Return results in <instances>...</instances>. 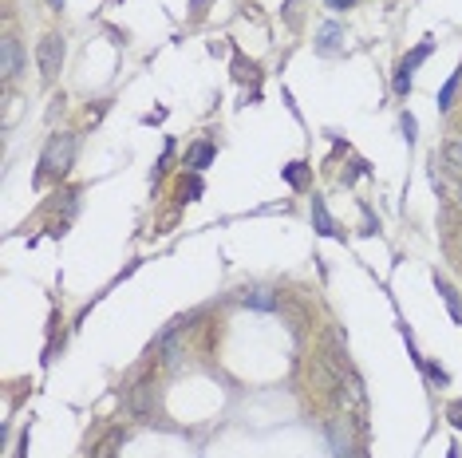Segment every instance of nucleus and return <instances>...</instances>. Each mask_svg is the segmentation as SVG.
Returning <instances> with one entry per match:
<instances>
[{"instance_id": "39448f33", "label": "nucleus", "mask_w": 462, "mask_h": 458, "mask_svg": "<svg viewBox=\"0 0 462 458\" xmlns=\"http://www.w3.org/2000/svg\"><path fill=\"white\" fill-rule=\"evenodd\" d=\"M20 44H16V36H8L4 40V48H0V63H4V80H16L20 75Z\"/></svg>"}, {"instance_id": "ddd939ff", "label": "nucleus", "mask_w": 462, "mask_h": 458, "mask_svg": "<svg viewBox=\"0 0 462 458\" xmlns=\"http://www.w3.org/2000/svg\"><path fill=\"white\" fill-rule=\"evenodd\" d=\"M281 174H285V182H289V186H296V190L304 186V162H289Z\"/></svg>"}, {"instance_id": "7ed1b4c3", "label": "nucleus", "mask_w": 462, "mask_h": 458, "mask_svg": "<svg viewBox=\"0 0 462 458\" xmlns=\"http://www.w3.org/2000/svg\"><path fill=\"white\" fill-rule=\"evenodd\" d=\"M435 51V44L431 40H423L419 48L411 51V56H407V60L399 63V71H395V91H399V95H407V91H411V80H415V68H419L423 60H427V56H431Z\"/></svg>"}, {"instance_id": "4468645a", "label": "nucleus", "mask_w": 462, "mask_h": 458, "mask_svg": "<svg viewBox=\"0 0 462 458\" xmlns=\"http://www.w3.org/2000/svg\"><path fill=\"white\" fill-rule=\"evenodd\" d=\"M423 371H427V376H431V383H439V388H447V383H451V376H447L439 364H423Z\"/></svg>"}, {"instance_id": "f03ea898", "label": "nucleus", "mask_w": 462, "mask_h": 458, "mask_svg": "<svg viewBox=\"0 0 462 458\" xmlns=\"http://www.w3.org/2000/svg\"><path fill=\"white\" fill-rule=\"evenodd\" d=\"M36 63H40V75L44 80H56L60 75V68H63V36H44L40 40V48H36Z\"/></svg>"}, {"instance_id": "f257e3e1", "label": "nucleus", "mask_w": 462, "mask_h": 458, "mask_svg": "<svg viewBox=\"0 0 462 458\" xmlns=\"http://www.w3.org/2000/svg\"><path fill=\"white\" fill-rule=\"evenodd\" d=\"M71 159H75V135H51L48 147H44V154H40V174H36V182H44L48 174L51 178L68 174Z\"/></svg>"}, {"instance_id": "0eeeda50", "label": "nucleus", "mask_w": 462, "mask_h": 458, "mask_svg": "<svg viewBox=\"0 0 462 458\" xmlns=\"http://www.w3.org/2000/svg\"><path fill=\"white\" fill-rule=\"evenodd\" d=\"M312 221H316V233H320V237H336V225H332L328 209H324V198H316V194H312Z\"/></svg>"}, {"instance_id": "9d476101", "label": "nucleus", "mask_w": 462, "mask_h": 458, "mask_svg": "<svg viewBox=\"0 0 462 458\" xmlns=\"http://www.w3.org/2000/svg\"><path fill=\"white\" fill-rule=\"evenodd\" d=\"M442 162L454 170V174H462V139H451L442 142Z\"/></svg>"}, {"instance_id": "aec40b11", "label": "nucleus", "mask_w": 462, "mask_h": 458, "mask_svg": "<svg viewBox=\"0 0 462 458\" xmlns=\"http://www.w3.org/2000/svg\"><path fill=\"white\" fill-rule=\"evenodd\" d=\"M48 4H51V8H56V12H60V8H63V0H48Z\"/></svg>"}, {"instance_id": "6ab92c4d", "label": "nucleus", "mask_w": 462, "mask_h": 458, "mask_svg": "<svg viewBox=\"0 0 462 458\" xmlns=\"http://www.w3.org/2000/svg\"><path fill=\"white\" fill-rule=\"evenodd\" d=\"M206 4H210V0H194V16H201V12H206Z\"/></svg>"}, {"instance_id": "a211bd4d", "label": "nucleus", "mask_w": 462, "mask_h": 458, "mask_svg": "<svg viewBox=\"0 0 462 458\" xmlns=\"http://www.w3.org/2000/svg\"><path fill=\"white\" fill-rule=\"evenodd\" d=\"M451 423H454V427H462V403H454V407H451Z\"/></svg>"}, {"instance_id": "9b49d317", "label": "nucleus", "mask_w": 462, "mask_h": 458, "mask_svg": "<svg viewBox=\"0 0 462 458\" xmlns=\"http://www.w3.org/2000/svg\"><path fill=\"white\" fill-rule=\"evenodd\" d=\"M213 162V147L210 142H198V147H194V154H190V166L194 170H206Z\"/></svg>"}, {"instance_id": "f8f14e48", "label": "nucleus", "mask_w": 462, "mask_h": 458, "mask_svg": "<svg viewBox=\"0 0 462 458\" xmlns=\"http://www.w3.org/2000/svg\"><path fill=\"white\" fill-rule=\"evenodd\" d=\"M119 442H123V431H111V435L103 438V442H99V450H95L91 458H115V447H119Z\"/></svg>"}, {"instance_id": "6e6552de", "label": "nucleus", "mask_w": 462, "mask_h": 458, "mask_svg": "<svg viewBox=\"0 0 462 458\" xmlns=\"http://www.w3.org/2000/svg\"><path fill=\"white\" fill-rule=\"evenodd\" d=\"M242 304H249V309H257V312H273L277 309V297H273L269 289H249L242 297Z\"/></svg>"}, {"instance_id": "20e7f679", "label": "nucleus", "mask_w": 462, "mask_h": 458, "mask_svg": "<svg viewBox=\"0 0 462 458\" xmlns=\"http://www.w3.org/2000/svg\"><path fill=\"white\" fill-rule=\"evenodd\" d=\"M340 44H344V28L336 20H328L320 32H316V51H320V56H332Z\"/></svg>"}, {"instance_id": "dca6fc26", "label": "nucleus", "mask_w": 462, "mask_h": 458, "mask_svg": "<svg viewBox=\"0 0 462 458\" xmlns=\"http://www.w3.org/2000/svg\"><path fill=\"white\" fill-rule=\"evenodd\" d=\"M162 119H166V111H151V115H142V123H146V127H154V123H162Z\"/></svg>"}, {"instance_id": "423d86ee", "label": "nucleus", "mask_w": 462, "mask_h": 458, "mask_svg": "<svg viewBox=\"0 0 462 458\" xmlns=\"http://www.w3.org/2000/svg\"><path fill=\"white\" fill-rule=\"evenodd\" d=\"M435 289H439V297L447 300V309H451L454 324H462V300H458V292H454V285H451L447 277H439V273H435Z\"/></svg>"}, {"instance_id": "f3484780", "label": "nucleus", "mask_w": 462, "mask_h": 458, "mask_svg": "<svg viewBox=\"0 0 462 458\" xmlns=\"http://www.w3.org/2000/svg\"><path fill=\"white\" fill-rule=\"evenodd\" d=\"M356 0H328V8H336V12H344V8H352Z\"/></svg>"}, {"instance_id": "1a4fd4ad", "label": "nucleus", "mask_w": 462, "mask_h": 458, "mask_svg": "<svg viewBox=\"0 0 462 458\" xmlns=\"http://www.w3.org/2000/svg\"><path fill=\"white\" fill-rule=\"evenodd\" d=\"M458 83H462V68L458 71H451V80L442 83V91H439V111H451V99H454V91H458Z\"/></svg>"}, {"instance_id": "2eb2a0df", "label": "nucleus", "mask_w": 462, "mask_h": 458, "mask_svg": "<svg viewBox=\"0 0 462 458\" xmlns=\"http://www.w3.org/2000/svg\"><path fill=\"white\" fill-rule=\"evenodd\" d=\"M403 139H407V142H415V130H419V123H415V115H407V111H403Z\"/></svg>"}, {"instance_id": "412c9836", "label": "nucleus", "mask_w": 462, "mask_h": 458, "mask_svg": "<svg viewBox=\"0 0 462 458\" xmlns=\"http://www.w3.org/2000/svg\"><path fill=\"white\" fill-rule=\"evenodd\" d=\"M458 202H462V190H458Z\"/></svg>"}]
</instances>
